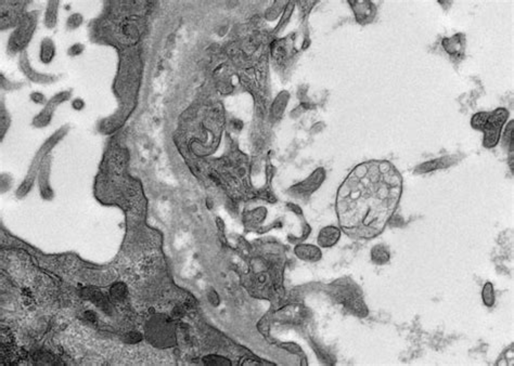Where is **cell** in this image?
<instances>
[{
  "mask_svg": "<svg viewBox=\"0 0 514 366\" xmlns=\"http://www.w3.org/2000/svg\"><path fill=\"white\" fill-rule=\"evenodd\" d=\"M390 259L388 248L384 245H376L371 250V260L375 265H386Z\"/></svg>",
  "mask_w": 514,
  "mask_h": 366,
  "instance_id": "obj_10",
  "label": "cell"
},
{
  "mask_svg": "<svg viewBox=\"0 0 514 366\" xmlns=\"http://www.w3.org/2000/svg\"><path fill=\"white\" fill-rule=\"evenodd\" d=\"M56 54V47L50 38H45L40 45V60L43 63H50Z\"/></svg>",
  "mask_w": 514,
  "mask_h": 366,
  "instance_id": "obj_11",
  "label": "cell"
},
{
  "mask_svg": "<svg viewBox=\"0 0 514 366\" xmlns=\"http://www.w3.org/2000/svg\"><path fill=\"white\" fill-rule=\"evenodd\" d=\"M36 27V18L33 13H27L22 19H20L18 29L13 32L9 41V50L18 52L30 43L33 33Z\"/></svg>",
  "mask_w": 514,
  "mask_h": 366,
  "instance_id": "obj_3",
  "label": "cell"
},
{
  "mask_svg": "<svg viewBox=\"0 0 514 366\" xmlns=\"http://www.w3.org/2000/svg\"><path fill=\"white\" fill-rule=\"evenodd\" d=\"M86 315L89 317V320H90V321H92V320H94V319H95V315L93 314V312H87V313H86Z\"/></svg>",
  "mask_w": 514,
  "mask_h": 366,
  "instance_id": "obj_21",
  "label": "cell"
},
{
  "mask_svg": "<svg viewBox=\"0 0 514 366\" xmlns=\"http://www.w3.org/2000/svg\"><path fill=\"white\" fill-rule=\"evenodd\" d=\"M84 51V46L81 44H75L73 45L70 49H68V54L70 55H78Z\"/></svg>",
  "mask_w": 514,
  "mask_h": 366,
  "instance_id": "obj_18",
  "label": "cell"
},
{
  "mask_svg": "<svg viewBox=\"0 0 514 366\" xmlns=\"http://www.w3.org/2000/svg\"><path fill=\"white\" fill-rule=\"evenodd\" d=\"M402 193V178L386 161L358 165L339 190L340 224L351 236L372 238L392 219Z\"/></svg>",
  "mask_w": 514,
  "mask_h": 366,
  "instance_id": "obj_1",
  "label": "cell"
},
{
  "mask_svg": "<svg viewBox=\"0 0 514 366\" xmlns=\"http://www.w3.org/2000/svg\"><path fill=\"white\" fill-rule=\"evenodd\" d=\"M125 293H126L125 288L122 285H115L112 288V295H113V297H115L116 299H122L123 297L125 296Z\"/></svg>",
  "mask_w": 514,
  "mask_h": 366,
  "instance_id": "obj_16",
  "label": "cell"
},
{
  "mask_svg": "<svg viewBox=\"0 0 514 366\" xmlns=\"http://www.w3.org/2000/svg\"><path fill=\"white\" fill-rule=\"evenodd\" d=\"M454 163H455L454 158L448 157V156H445V157L436 158V160L430 161V162L424 163V164H422L420 166H418L416 171L419 172V174H427V172H431V171H434V170L441 169V168L449 167V166L452 165Z\"/></svg>",
  "mask_w": 514,
  "mask_h": 366,
  "instance_id": "obj_8",
  "label": "cell"
},
{
  "mask_svg": "<svg viewBox=\"0 0 514 366\" xmlns=\"http://www.w3.org/2000/svg\"><path fill=\"white\" fill-rule=\"evenodd\" d=\"M204 362L208 363V364H217V365H221V364H229V361L227 360H224V358H218L217 356H210L209 358H204Z\"/></svg>",
  "mask_w": 514,
  "mask_h": 366,
  "instance_id": "obj_17",
  "label": "cell"
},
{
  "mask_svg": "<svg viewBox=\"0 0 514 366\" xmlns=\"http://www.w3.org/2000/svg\"><path fill=\"white\" fill-rule=\"evenodd\" d=\"M324 180L325 171L322 168H319L315 170L311 175V177H308L303 182H300L296 185H293L290 191L293 195H296L298 197H305L311 195L312 193L316 191Z\"/></svg>",
  "mask_w": 514,
  "mask_h": 366,
  "instance_id": "obj_4",
  "label": "cell"
},
{
  "mask_svg": "<svg viewBox=\"0 0 514 366\" xmlns=\"http://www.w3.org/2000/svg\"><path fill=\"white\" fill-rule=\"evenodd\" d=\"M31 100L34 103H36V104H43V103L46 101V98L43 93L34 92L31 94Z\"/></svg>",
  "mask_w": 514,
  "mask_h": 366,
  "instance_id": "obj_19",
  "label": "cell"
},
{
  "mask_svg": "<svg viewBox=\"0 0 514 366\" xmlns=\"http://www.w3.org/2000/svg\"><path fill=\"white\" fill-rule=\"evenodd\" d=\"M81 23H83V17L78 15V13H75V15H72L70 18H68L66 25L70 30H75V29H77V27H79L81 25Z\"/></svg>",
  "mask_w": 514,
  "mask_h": 366,
  "instance_id": "obj_15",
  "label": "cell"
},
{
  "mask_svg": "<svg viewBox=\"0 0 514 366\" xmlns=\"http://www.w3.org/2000/svg\"><path fill=\"white\" fill-rule=\"evenodd\" d=\"M490 112H478L472 116L471 118V127L477 130V131H483L486 123L489 117Z\"/></svg>",
  "mask_w": 514,
  "mask_h": 366,
  "instance_id": "obj_14",
  "label": "cell"
},
{
  "mask_svg": "<svg viewBox=\"0 0 514 366\" xmlns=\"http://www.w3.org/2000/svg\"><path fill=\"white\" fill-rule=\"evenodd\" d=\"M294 254L298 259L307 262H317L322 257L320 248L311 244H297L294 248Z\"/></svg>",
  "mask_w": 514,
  "mask_h": 366,
  "instance_id": "obj_6",
  "label": "cell"
},
{
  "mask_svg": "<svg viewBox=\"0 0 514 366\" xmlns=\"http://www.w3.org/2000/svg\"><path fill=\"white\" fill-rule=\"evenodd\" d=\"M341 234H342L341 230L338 226L328 225V226L322 227L318 234V237H317L318 245L320 247H324V248L332 247L340 240Z\"/></svg>",
  "mask_w": 514,
  "mask_h": 366,
  "instance_id": "obj_5",
  "label": "cell"
},
{
  "mask_svg": "<svg viewBox=\"0 0 514 366\" xmlns=\"http://www.w3.org/2000/svg\"><path fill=\"white\" fill-rule=\"evenodd\" d=\"M482 300L484 306L487 308H492L495 306L496 302V296H495V288L491 282H486L483 289H482Z\"/></svg>",
  "mask_w": 514,
  "mask_h": 366,
  "instance_id": "obj_12",
  "label": "cell"
},
{
  "mask_svg": "<svg viewBox=\"0 0 514 366\" xmlns=\"http://www.w3.org/2000/svg\"><path fill=\"white\" fill-rule=\"evenodd\" d=\"M464 38L461 35H455L450 38H445L443 40V47L449 54H459L463 50Z\"/></svg>",
  "mask_w": 514,
  "mask_h": 366,
  "instance_id": "obj_9",
  "label": "cell"
},
{
  "mask_svg": "<svg viewBox=\"0 0 514 366\" xmlns=\"http://www.w3.org/2000/svg\"><path fill=\"white\" fill-rule=\"evenodd\" d=\"M354 8L356 18L360 23L370 22L375 15V7L371 3H349Z\"/></svg>",
  "mask_w": 514,
  "mask_h": 366,
  "instance_id": "obj_7",
  "label": "cell"
},
{
  "mask_svg": "<svg viewBox=\"0 0 514 366\" xmlns=\"http://www.w3.org/2000/svg\"><path fill=\"white\" fill-rule=\"evenodd\" d=\"M58 7H59V3H57V2H50L49 4H48L46 16H45V24L48 29H53V27L57 24Z\"/></svg>",
  "mask_w": 514,
  "mask_h": 366,
  "instance_id": "obj_13",
  "label": "cell"
},
{
  "mask_svg": "<svg viewBox=\"0 0 514 366\" xmlns=\"http://www.w3.org/2000/svg\"><path fill=\"white\" fill-rule=\"evenodd\" d=\"M509 110L504 107H498L490 112L487 123H486L482 131L484 133L483 146L486 149H493L498 146L500 138H501L502 129L506 120L509 119Z\"/></svg>",
  "mask_w": 514,
  "mask_h": 366,
  "instance_id": "obj_2",
  "label": "cell"
},
{
  "mask_svg": "<svg viewBox=\"0 0 514 366\" xmlns=\"http://www.w3.org/2000/svg\"><path fill=\"white\" fill-rule=\"evenodd\" d=\"M73 107H74L75 109H81V108L84 107V102L81 101V100H79V99L75 100V101L73 102Z\"/></svg>",
  "mask_w": 514,
  "mask_h": 366,
  "instance_id": "obj_20",
  "label": "cell"
}]
</instances>
